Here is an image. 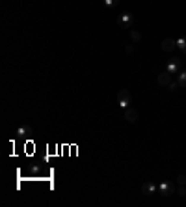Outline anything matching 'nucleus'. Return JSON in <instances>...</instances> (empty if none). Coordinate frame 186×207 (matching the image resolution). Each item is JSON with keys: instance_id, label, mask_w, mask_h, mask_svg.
I'll use <instances>...</instances> for the list:
<instances>
[{"instance_id": "f257e3e1", "label": "nucleus", "mask_w": 186, "mask_h": 207, "mask_svg": "<svg viewBox=\"0 0 186 207\" xmlns=\"http://www.w3.org/2000/svg\"><path fill=\"white\" fill-rule=\"evenodd\" d=\"M117 103H119L123 108H127V106L130 105V95H128V92H125V90H123V92L119 93V97H117Z\"/></svg>"}, {"instance_id": "f03ea898", "label": "nucleus", "mask_w": 186, "mask_h": 207, "mask_svg": "<svg viewBox=\"0 0 186 207\" xmlns=\"http://www.w3.org/2000/svg\"><path fill=\"white\" fill-rule=\"evenodd\" d=\"M125 118L128 120V121H136L138 120V112H136V110L134 108H125Z\"/></svg>"}, {"instance_id": "7ed1b4c3", "label": "nucleus", "mask_w": 186, "mask_h": 207, "mask_svg": "<svg viewBox=\"0 0 186 207\" xmlns=\"http://www.w3.org/2000/svg\"><path fill=\"white\" fill-rule=\"evenodd\" d=\"M117 23L123 26V28H125V26H130V23H132V17H130L128 13H123V15L119 17V21H117Z\"/></svg>"}, {"instance_id": "20e7f679", "label": "nucleus", "mask_w": 186, "mask_h": 207, "mask_svg": "<svg viewBox=\"0 0 186 207\" xmlns=\"http://www.w3.org/2000/svg\"><path fill=\"white\" fill-rule=\"evenodd\" d=\"M17 134L20 136V138H28L30 134H32V127H28V125H23L19 131H17Z\"/></svg>"}, {"instance_id": "39448f33", "label": "nucleus", "mask_w": 186, "mask_h": 207, "mask_svg": "<svg viewBox=\"0 0 186 207\" xmlns=\"http://www.w3.org/2000/svg\"><path fill=\"white\" fill-rule=\"evenodd\" d=\"M162 49H164V51H168V52H169V51H173V49H175V41H173V39H166V41L162 43Z\"/></svg>"}, {"instance_id": "423d86ee", "label": "nucleus", "mask_w": 186, "mask_h": 207, "mask_svg": "<svg viewBox=\"0 0 186 207\" xmlns=\"http://www.w3.org/2000/svg\"><path fill=\"white\" fill-rule=\"evenodd\" d=\"M169 80H171L169 73H164L162 77H158V82H160V84H169Z\"/></svg>"}, {"instance_id": "0eeeda50", "label": "nucleus", "mask_w": 186, "mask_h": 207, "mask_svg": "<svg viewBox=\"0 0 186 207\" xmlns=\"http://www.w3.org/2000/svg\"><path fill=\"white\" fill-rule=\"evenodd\" d=\"M155 185L153 183H147V185H143V192H147V194H151V192H155Z\"/></svg>"}, {"instance_id": "6e6552de", "label": "nucleus", "mask_w": 186, "mask_h": 207, "mask_svg": "<svg viewBox=\"0 0 186 207\" xmlns=\"http://www.w3.org/2000/svg\"><path fill=\"white\" fill-rule=\"evenodd\" d=\"M102 2H104V6H106V8H114V6H117V2H119V0H102Z\"/></svg>"}, {"instance_id": "1a4fd4ad", "label": "nucleus", "mask_w": 186, "mask_h": 207, "mask_svg": "<svg viewBox=\"0 0 186 207\" xmlns=\"http://www.w3.org/2000/svg\"><path fill=\"white\" fill-rule=\"evenodd\" d=\"M160 190L164 192V194H168V192L171 190V185H169V183H162V185H160Z\"/></svg>"}, {"instance_id": "9d476101", "label": "nucleus", "mask_w": 186, "mask_h": 207, "mask_svg": "<svg viewBox=\"0 0 186 207\" xmlns=\"http://www.w3.org/2000/svg\"><path fill=\"white\" fill-rule=\"evenodd\" d=\"M181 84L186 86V73H181Z\"/></svg>"}, {"instance_id": "9b49d317", "label": "nucleus", "mask_w": 186, "mask_h": 207, "mask_svg": "<svg viewBox=\"0 0 186 207\" xmlns=\"http://www.w3.org/2000/svg\"><path fill=\"white\" fill-rule=\"evenodd\" d=\"M130 36H132V39H134V41L140 39V34H138V32H130Z\"/></svg>"}]
</instances>
